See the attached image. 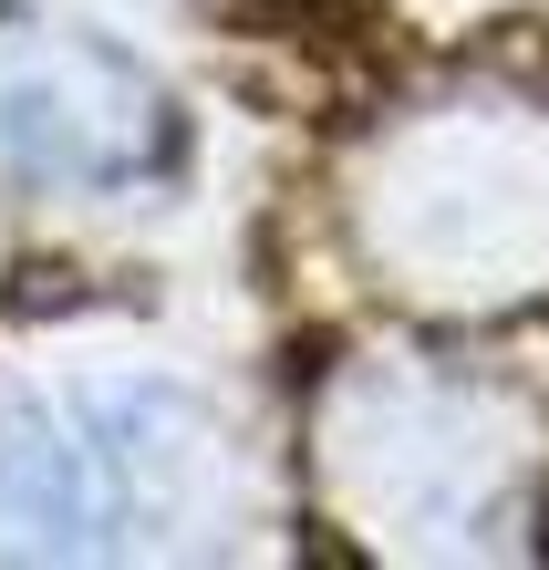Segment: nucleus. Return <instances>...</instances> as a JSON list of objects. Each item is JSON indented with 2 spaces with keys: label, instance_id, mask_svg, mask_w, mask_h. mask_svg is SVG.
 I'll return each instance as SVG.
<instances>
[{
  "label": "nucleus",
  "instance_id": "nucleus-2",
  "mask_svg": "<svg viewBox=\"0 0 549 570\" xmlns=\"http://www.w3.org/2000/svg\"><path fill=\"white\" fill-rule=\"evenodd\" d=\"M177 156V115L125 52L0 21V187H135Z\"/></svg>",
  "mask_w": 549,
  "mask_h": 570
},
{
  "label": "nucleus",
  "instance_id": "nucleus-1",
  "mask_svg": "<svg viewBox=\"0 0 549 570\" xmlns=\"http://www.w3.org/2000/svg\"><path fill=\"white\" fill-rule=\"evenodd\" d=\"M197 425L146 384L84 394V405H11L0 415V560H94L187 478Z\"/></svg>",
  "mask_w": 549,
  "mask_h": 570
}]
</instances>
